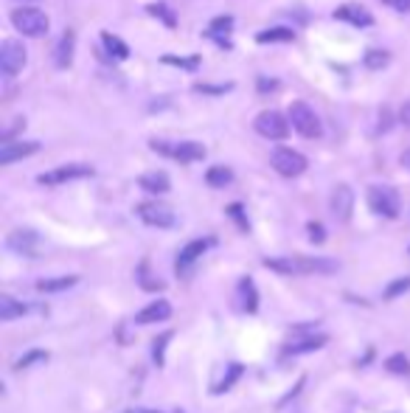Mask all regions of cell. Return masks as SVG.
Returning <instances> with one entry per match:
<instances>
[{
  "label": "cell",
  "instance_id": "cell-1",
  "mask_svg": "<svg viewBox=\"0 0 410 413\" xmlns=\"http://www.w3.org/2000/svg\"><path fill=\"white\" fill-rule=\"evenodd\" d=\"M264 267L276 270L281 275H329L337 273V261L334 259H323V256H287V259H264Z\"/></svg>",
  "mask_w": 410,
  "mask_h": 413
},
{
  "label": "cell",
  "instance_id": "cell-2",
  "mask_svg": "<svg viewBox=\"0 0 410 413\" xmlns=\"http://www.w3.org/2000/svg\"><path fill=\"white\" fill-rule=\"evenodd\" d=\"M368 209H371L377 217L396 220L399 211H402V202H399L396 188H391V186H385V183L371 186V188H368Z\"/></svg>",
  "mask_w": 410,
  "mask_h": 413
},
{
  "label": "cell",
  "instance_id": "cell-3",
  "mask_svg": "<svg viewBox=\"0 0 410 413\" xmlns=\"http://www.w3.org/2000/svg\"><path fill=\"white\" fill-rule=\"evenodd\" d=\"M290 121H293V129L301 135V138H320V118L315 115V110L306 104V102H293L290 104Z\"/></svg>",
  "mask_w": 410,
  "mask_h": 413
},
{
  "label": "cell",
  "instance_id": "cell-4",
  "mask_svg": "<svg viewBox=\"0 0 410 413\" xmlns=\"http://www.w3.org/2000/svg\"><path fill=\"white\" fill-rule=\"evenodd\" d=\"M214 245H217V239H214V236L191 239L188 245H183V248H180V253H177V259H174V270H177V275H188V273H191V267L202 259V253H208Z\"/></svg>",
  "mask_w": 410,
  "mask_h": 413
},
{
  "label": "cell",
  "instance_id": "cell-5",
  "mask_svg": "<svg viewBox=\"0 0 410 413\" xmlns=\"http://www.w3.org/2000/svg\"><path fill=\"white\" fill-rule=\"evenodd\" d=\"M135 211H138L141 222L149 225V228H161V231H166V228H174V225H177L174 211L169 209L166 202H158V200H152V202H141Z\"/></svg>",
  "mask_w": 410,
  "mask_h": 413
},
{
  "label": "cell",
  "instance_id": "cell-6",
  "mask_svg": "<svg viewBox=\"0 0 410 413\" xmlns=\"http://www.w3.org/2000/svg\"><path fill=\"white\" fill-rule=\"evenodd\" d=\"M270 166L276 169L281 177H298L306 172V158L290 147H279V149H272L270 155Z\"/></svg>",
  "mask_w": 410,
  "mask_h": 413
},
{
  "label": "cell",
  "instance_id": "cell-7",
  "mask_svg": "<svg viewBox=\"0 0 410 413\" xmlns=\"http://www.w3.org/2000/svg\"><path fill=\"white\" fill-rule=\"evenodd\" d=\"M6 248L17 256H28V259H37L42 256V236L34 231V228H17L6 236Z\"/></svg>",
  "mask_w": 410,
  "mask_h": 413
},
{
  "label": "cell",
  "instance_id": "cell-8",
  "mask_svg": "<svg viewBox=\"0 0 410 413\" xmlns=\"http://www.w3.org/2000/svg\"><path fill=\"white\" fill-rule=\"evenodd\" d=\"M12 26L26 34V37H40L48 31V17L40 12V9H31V6H23V9H15L12 12Z\"/></svg>",
  "mask_w": 410,
  "mask_h": 413
},
{
  "label": "cell",
  "instance_id": "cell-9",
  "mask_svg": "<svg viewBox=\"0 0 410 413\" xmlns=\"http://www.w3.org/2000/svg\"><path fill=\"white\" fill-rule=\"evenodd\" d=\"M152 149L161 155H169L180 163H194L205 158V147L197 141H180V144H166V141H152Z\"/></svg>",
  "mask_w": 410,
  "mask_h": 413
},
{
  "label": "cell",
  "instance_id": "cell-10",
  "mask_svg": "<svg viewBox=\"0 0 410 413\" xmlns=\"http://www.w3.org/2000/svg\"><path fill=\"white\" fill-rule=\"evenodd\" d=\"M253 129L261 135V138H270V141H281V138L290 135V127H287V118L276 110H264L256 115L253 121Z\"/></svg>",
  "mask_w": 410,
  "mask_h": 413
},
{
  "label": "cell",
  "instance_id": "cell-11",
  "mask_svg": "<svg viewBox=\"0 0 410 413\" xmlns=\"http://www.w3.org/2000/svg\"><path fill=\"white\" fill-rule=\"evenodd\" d=\"M82 177H93V166L88 163H67L51 172H42L37 177L40 186H62V183H71V180H82Z\"/></svg>",
  "mask_w": 410,
  "mask_h": 413
},
{
  "label": "cell",
  "instance_id": "cell-12",
  "mask_svg": "<svg viewBox=\"0 0 410 413\" xmlns=\"http://www.w3.org/2000/svg\"><path fill=\"white\" fill-rule=\"evenodd\" d=\"M26 59H28V54H26L23 42L6 40L3 48H0V71H3V76H15L26 67Z\"/></svg>",
  "mask_w": 410,
  "mask_h": 413
},
{
  "label": "cell",
  "instance_id": "cell-13",
  "mask_svg": "<svg viewBox=\"0 0 410 413\" xmlns=\"http://www.w3.org/2000/svg\"><path fill=\"white\" fill-rule=\"evenodd\" d=\"M329 209H331V214L340 222H349L352 211H354V191H352V186H346V183L334 186L331 188V200H329Z\"/></svg>",
  "mask_w": 410,
  "mask_h": 413
},
{
  "label": "cell",
  "instance_id": "cell-14",
  "mask_svg": "<svg viewBox=\"0 0 410 413\" xmlns=\"http://www.w3.org/2000/svg\"><path fill=\"white\" fill-rule=\"evenodd\" d=\"M329 343L326 334L315 332V334H301V337H293L287 346H284V357H298V355H309V352H318Z\"/></svg>",
  "mask_w": 410,
  "mask_h": 413
},
{
  "label": "cell",
  "instance_id": "cell-15",
  "mask_svg": "<svg viewBox=\"0 0 410 413\" xmlns=\"http://www.w3.org/2000/svg\"><path fill=\"white\" fill-rule=\"evenodd\" d=\"M334 17H337V20H343V23H349V26H357V29H368V26H374L371 12L363 9L360 3H343V6H337V9H334Z\"/></svg>",
  "mask_w": 410,
  "mask_h": 413
},
{
  "label": "cell",
  "instance_id": "cell-16",
  "mask_svg": "<svg viewBox=\"0 0 410 413\" xmlns=\"http://www.w3.org/2000/svg\"><path fill=\"white\" fill-rule=\"evenodd\" d=\"M169 315H172V304L166 298H155L141 312H135V323H138V326H149V323H158V321H169Z\"/></svg>",
  "mask_w": 410,
  "mask_h": 413
},
{
  "label": "cell",
  "instance_id": "cell-17",
  "mask_svg": "<svg viewBox=\"0 0 410 413\" xmlns=\"http://www.w3.org/2000/svg\"><path fill=\"white\" fill-rule=\"evenodd\" d=\"M40 152V144L37 141H20V144H3V149H0V163L9 166L15 161H23L28 155Z\"/></svg>",
  "mask_w": 410,
  "mask_h": 413
},
{
  "label": "cell",
  "instance_id": "cell-18",
  "mask_svg": "<svg viewBox=\"0 0 410 413\" xmlns=\"http://www.w3.org/2000/svg\"><path fill=\"white\" fill-rule=\"evenodd\" d=\"M74 45H76L74 31H62L59 34V40L54 45V65L56 67H67V65L74 62Z\"/></svg>",
  "mask_w": 410,
  "mask_h": 413
},
{
  "label": "cell",
  "instance_id": "cell-19",
  "mask_svg": "<svg viewBox=\"0 0 410 413\" xmlns=\"http://www.w3.org/2000/svg\"><path fill=\"white\" fill-rule=\"evenodd\" d=\"M135 282H138V287L147 290V293H161V290H166V282H161L158 275L152 273L149 261H141L138 267H135Z\"/></svg>",
  "mask_w": 410,
  "mask_h": 413
},
{
  "label": "cell",
  "instance_id": "cell-20",
  "mask_svg": "<svg viewBox=\"0 0 410 413\" xmlns=\"http://www.w3.org/2000/svg\"><path fill=\"white\" fill-rule=\"evenodd\" d=\"M236 293H239V307H242L245 312H256V309H259V290H256V284H253L250 275L239 279Z\"/></svg>",
  "mask_w": 410,
  "mask_h": 413
},
{
  "label": "cell",
  "instance_id": "cell-21",
  "mask_svg": "<svg viewBox=\"0 0 410 413\" xmlns=\"http://www.w3.org/2000/svg\"><path fill=\"white\" fill-rule=\"evenodd\" d=\"M76 284H79V275H56V279H40L34 287H37V293L51 295V293H65Z\"/></svg>",
  "mask_w": 410,
  "mask_h": 413
},
{
  "label": "cell",
  "instance_id": "cell-22",
  "mask_svg": "<svg viewBox=\"0 0 410 413\" xmlns=\"http://www.w3.org/2000/svg\"><path fill=\"white\" fill-rule=\"evenodd\" d=\"M138 186H141L144 191H149V194H166V191L172 188L166 172H147V175H141Z\"/></svg>",
  "mask_w": 410,
  "mask_h": 413
},
{
  "label": "cell",
  "instance_id": "cell-23",
  "mask_svg": "<svg viewBox=\"0 0 410 413\" xmlns=\"http://www.w3.org/2000/svg\"><path fill=\"white\" fill-rule=\"evenodd\" d=\"M242 374H245V366H242V363H228V366H225V374H222V380H220V382L211 388V394H214V396H220V394L231 391V388H233V385L242 380Z\"/></svg>",
  "mask_w": 410,
  "mask_h": 413
},
{
  "label": "cell",
  "instance_id": "cell-24",
  "mask_svg": "<svg viewBox=\"0 0 410 413\" xmlns=\"http://www.w3.org/2000/svg\"><path fill=\"white\" fill-rule=\"evenodd\" d=\"M231 29H233V17H217L211 26H208V31H205V34H208L217 45H225V48H231V42H228V34H231Z\"/></svg>",
  "mask_w": 410,
  "mask_h": 413
},
{
  "label": "cell",
  "instance_id": "cell-25",
  "mask_svg": "<svg viewBox=\"0 0 410 413\" xmlns=\"http://www.w3.org/2000/svg\"><path fill=\"white\" fill-rule=\"evenodd\" d=\"M26 312H28V307L20 304L17 298H12V295H0V321H17V318H23Z\"/></svg>",
  "mask_w": 410,
  "mask_h": 413
},
{
  "label": "cell",
  "instance_id": "cell-26",
  "mask_svg": "<svg viewBox=\"0 0 410 413\" xmlns=\"http://www.w3.org/2000/svg\"><path fill=\"white\" fill-rule=\"evenodd\" d=\"M256 40H259L261 45H267V42H293V40H295V31H290V29H284V26H272V29L259 31Z\"/></svg>",
  "mask_w": 410,
  "mask_h": 413
},
{
  "label": "cell",
  "instance_id": "cell-27",
  "mask_svg": "<svg viewBox=\"0 0 410 413\" xmlns=\"http://www.w3.org/2000/svg\"><path fill=\"white\" fill-rule=\"evenodd\" d=\"M205 183H208L211 188H225L233 183V172L228 166H211L208 172H205Z\"/></svg>",
  "mask_w": 410,
  "mask_h": 413
},
{
  "label": "cell",
  "instance_id": "cell-28",
  "mask_svg": "<svg viewBox=\"0 0 410 413\" xmlns=\"http://www.w3.org/2000/svg\"><path fill=\"white\" fill-rule=\"evenodd\" d=\"M101 42H104V48H107V54H110L113 59H126V56H129V48H126L115 34L104 31V34H101Z\"/></svg>",
  "mask_w": 410,
  "mask_h": 413
},
{
  "label": "cell",
  "instance_id": "cell-29",
  "mask_svg": "<svg viewBox=\"0 0 410 413\" xmlns=\"http://www.w3.org/2000/svg\"><path fill=\"white\" fill-rule=\"evenodd\" d=\"M45 360H48V352H42V349H31V352H26L23 357L15 360V371L34 369V366H40V363H45Z\"/></svg>",
  "mask_w": 410,
  "mask_h": 413
},
{
  "label": "cell",
  "instance_id": "cell-30",
  "mask_svg": "<svg viewBox=\"0 0 410 413\" xmlns=\"http://www.w3.org/2000/svg\"><path fill=\"white\" fill-rule=\"evenodd\" d=\"M410 290V275H399V279H393L385 290H382V298L385 301H396L399 295H404Z\"/></svg>",
  "mask_w": 410,
  "mask_h": 413
},
{
  "label": "cell",
  "instance_id": "cell-31",
  "mask_svg": "<svg viewBox=\"0 0 410 413\" xmlns=\"http://www.w3.org/2000/svg\"><path fill=\"white\" fill-rule=\"evenodd\" d=\"M172 337H174V332H163L161 337L152 340V360H155L158 369L166 363V346H169V340H172Z\"/></svg>",
  "mask_w": 410,
  "mask_h": 413
},
{
  "label": "cell",
  "instance_id": "cell-32",
  "mask_svg": "<svg viewBox=\"0 0 410 413\" xmlns=\"http://www.w3.org/2000/svg\"><path fill=\"white\" fill-rule=\"evenodd\" d=\"M385 369H388L391 374H399V377H410V360H407V355H402V352L391 355V357L385 360Z\"/></svg>",
  "mask_w": 410,
  "mask_h": 413
},
{
  "label": "cell",
  "instance_id": "cell-33",
  "mask_svg": "<svg viewBox=\"0 0 410 413\" xmlns=\"http://www.w3.org/2000/svg\"><path fill=\"white\" fill-rule=\"evenodd\" d=\"M147 12H149L152 17H158L163 26H169V29H174V26H177V17H174V12H172L166 3H149V6H147Z\"/></svg>",
  "mask_w": 410,
  "mask_h": 413
},
{
  "label": "cell",
  "instance_id": "cell-34",
  "mask_svg": "<svg viewBox=\"0 0 410 413\" xmlns=\"http://www.w3.org/2000/svg\"><path fill=\"white\" fill-rule=\"evenodd\" d=\"M161 62L172 65V67H183V71H197L199 67V56H172V54H166Z\"/></svg>",
  "mask_w": 410,
  "mask_h": 413
},
{
  "label": "cell",
  "instance_id": "cell-35",
  "mask_svg": "<svg viewBox=\"0 0 410 413\" xmlns=\"http://www.w3.org/2000/svg\"><path fill=\"white\" fill-rule=\"evenodd\" d=\"M228 217L236 222V228L239 231H250V222H247V214H245V205L242 202H233V205H228Z\"/></svg>",
  "mask_w": 410,
  "mask_h": 413
},
{
  "label": "cell",
  "instance_id": "cell-36",
  "mask_svg": "<svg viewBox=\"0 0 410 413\" xmlns=\"http://www.w3.org/2000/svg\"><path fill=\"white\" fill-rule=\"evenodd\" d=\"M388 65V54L385 51H368L366 54V67H371V71H379V67H385Z\"/></svg>",
  "mask_w": 410,
  "mask_h": 413
},
{
  "label": "cell",
  "instance_id": "cell-37",
  "mask_svg": "<svg viewBox=\"0 0 410 413\" xmlns=\"http://www.w3.org/2000/svg\"><path fill=\"white\" fill-rule=\"evenodd\" d=\"M306 231H309V239H312L315 245L326 242V231H323V225H320V222H309V225H306Z\"/></svg>",
  "mask_w": 410,
  "mask_h": 413
},
{
  "label": "cell",
  "instance_id": "cell-38",
  "mask_svg": "<svg viewBox=\"0 0 410 413\" xmlns=\"http://www.w3.org/2000/svg\"><path fill=\"white\" fill-rule=\"evenodd\" d=\"M233 85H197L194 90L197 93H211V96H220V93H228Z\"/></svg>",
  "mask_w": 410,
  "mask_h": 413
},
{
  "label": "cell",
  "instance_id": "cell-39",
  "mask_svg": "<svg viewBox=\"0 0 410 413\" xmlns=\"http://www.w3.org/2000/svg\"><path fill=\"white\" fill-rule=\"evenodd\" d=\"M391 124H393V115H391V110L388 107H382V113H379V132H388L391 129Z\"/></svg>",
  "mask_w": 410,
  "mask_h": 413
},
{
  "label": "cell",
  "instance_id": "cell-40",
  "mask_svg": "<svg viewBox=\"0 0 410 413\" xmlns=\"http://www.w3.org/2000/svg\"><path fill=\"white\" fill-rule=\"evenodd\" d=\"M382 3L396 9V12H410V0H382Z\"/></svg>",
  "mask_w": 410,
  "mask_h": 413
},
{
  "label": "cell",
  "instance_id": "cell-41",
  "mask_svg": "<svg viewBox=\"0 0 410 413\" xmlns=\"http://www.w3.org/2000/svg\"><path fill=\"white\" fill-rule=\"evenodd\" d=\"M304 382H306V377H301V380H298V385H295V388H293V391H290V394H287V396L279 402V407H284V405H287L293 396H298V394H301V388H304Z\"/></svg>",
  "mask_w": 410,
  "mask_h": 413
},
{
  "label": "cell",
  "instance_id": "cell-42",
  "mask_svg": "<svg viewBox=\"0 0 410 413\" xmlns=\"http://www.w3.org/2000/svg\"><path fill=\"white\" fill-rule=\"evenodd\" d=\"M272 90H276V79H259V93H272Z\"/></svg>",
  "mask_w": 410,
  "mask_h": 413
},
{
  "label": "cell",
  "instance_id": "cell-43",
  "mask_svg": "<svg viewBox=\"0 0 410 413\" xmlns=\"http://www.w3.org/2000/svg\"><path fill=\"white\" fill-rule=\"evenodd\" d=\"M399 121L410 129V102H404V104H402V110H399Z\"/></svg>",
  "mask_w": 410,
  "mask_h": 413
},
{
  "label": "cell",
  "instance_id": "cell-44",
  "mask_svg": "<svg viewBox=\"0 0 410 413\" xmlns=\"http://www.w3.org/2000/svg\"><path fill=\"white\" fill-rule=\"evenodd\" d=\"M124 413H163V410H155V407H132V410H124Z\"/></svg>",
  "mask_w": 410,
  "mask_h": 413
},
{
  "label": "cell",
  "instance_id": "cell-45",
  "mask_svg": "<svg viewBox=\"0 0 410 413\" xmlns=\"http://www.w3.org/2000/svg\"><path fill=\"white\" fill-rule=\"evenodd\" d=\"M399 163H402L404 169H410V149H404V152H402V158H399Z\"/></svg>",
  "mask_w": 410,
  "mask_h": 413
},
{
  "label": "cell",
  "instance_id": "cell-46",
  "mask_svg": "<svg viewBox=\"0 0 410 413\" xmlns=\"http://www.w3.org/2000/svg\"><path fill=\"white\" fill-rule=\"evenodd\" d=\"M174 413H186V410H180V407H177V410H174Z\"/></svg>",
  "mask_w": 410,
  "mask_h": 413
}]
</instances>
